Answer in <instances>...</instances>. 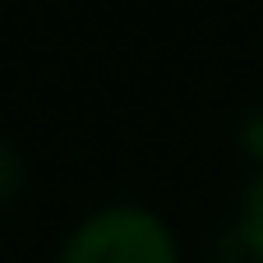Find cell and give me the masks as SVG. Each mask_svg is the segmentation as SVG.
<instances>
[{"mask_svg":"<svg viewBox=\"0 0 263 263\" xmlns=\"http://www.w3.org/2000/svg\"><path fill=\"white\" fill-rule=\"evenodd\" d=\"M236 236H240V250H250V259L263 263V171L245 190V208H240V231Z\"/></svg>","mask_w":263,"mask_h":263,"instance_id":"obj_2","label":"cell"},{"mask_svg":"<svg viewBox=\"0 0 263 263\" xmlns=\"http://www.w3.org/2000/svg\"><path fill=\"white\" fill-rule=\"evenodd\" d=\"M60 263H180L171 231L143 208H102L69 240Z\"/></svg>","mask_w":263,"mask_h":263,"instance_id":"obj_1","label":"cell"},{"mask_svg":"<svg viewBox=\"0 0 263 263\" xmlns=\"http://www.w3.org/2000/svg\"><path fill=\"white\" fill-rule=\"evenodd\" d=\"M23 190V157L0 139V208H9Z\"/></svg>","mask_w":263,"mask_h":263,"instance_id":"obj_3","label":"cell"},{"mask_svg":"<svg viewBox=\"0 0 263 263\" xmlns=\"http://www.w3.org/2000/svg\"><path fill=\"white\" fill-rule=\"evenodd\" d=\"M245 148L263 157V116H254V120H250V139H245Z\"/></svg>","mask_w":263,"mask_h":263,"instance_id":"obj_4","label":"cell"}]
</instances>
